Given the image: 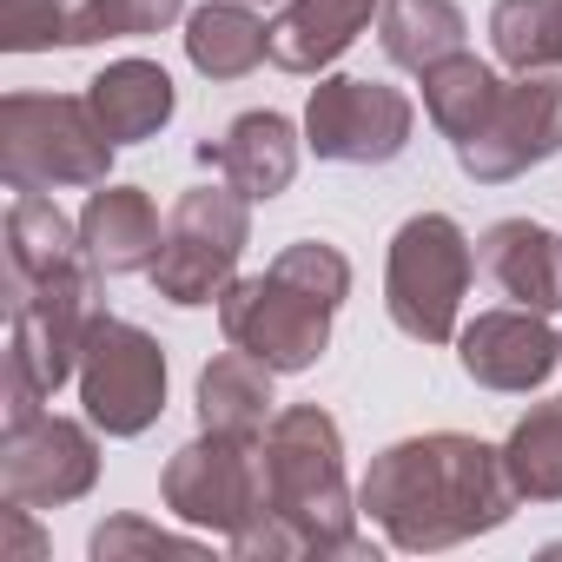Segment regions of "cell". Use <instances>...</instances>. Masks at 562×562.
<instances>
[{"instance_id": "10", "label": "cell", "mask_w": 562, "mask_h": 562, "mask_svg": "<svg viewBox=\"0 0 562 562\" xmlns=\"http://www.w3.org/2000/svg\"><path fill=\"white\" fill-rule=\"evenodd\" d=\"M555 153H562V74H516L503 80L490 120L457 146V166L476 186H509Z\"/></svg>"}, {"instance_id": "7", "label": "cell", "mask_w": 562, "mask_h": 562, "mask_svg": "<svg viewBox=\"0 0 562 562\" xmlns=\"http://www.w3.org/2000/svg\"><path fill=\"white\" fill-rule=\"evenodd\" d=\"M331 305L312 299L305 285L278 278L271 265L258 278H232L225 299H218V331L225 345L251 351L258 364H271L278 378L285 371H312L325 351H331Z\"/></svg>"}, {"instance_id": "16", "label": "cell", "mask_w": 562, "mask_h": 562, "mask_svg": "<svg viewBox=\"0 0 562 562\" xmlns=\"http://www.w3.org/2000/svg\"><path fill=\"white\" fill-rule=\"evenodd\" d=\"M80 265H93L80 245V218H67L47 192H14V205H8V285H0V299L34 292V285L67 278Z\"/></svg>"}, {"instance_id": "27", "label": "cell", "mask_w": 562, "mask_h": 562, "mask_svg": "<svg viewBox=\"0 0 562 562\" xmlns=\"http://www.w3.org/2000/svg\"><path fill=\"white\" fill-rule=\"evenodd\" d=\"M205 542L199 536H172L146 516H106L93 536H87V555L93 562H126V555H199Z\"/></svg>"}, {"instance_id": "21", "label": "cell", "mask_w": 562, "mask_h": 562, "mask_svg": "<svg viewBox=\"0 0 562 562\" xmlns=\"http://www.w3.org/2000/svg\"><path fill=\"white\" fill-rule=\"evenodd\" d=\"M378 41H384V60H391V67H404V74H430L437 60L463 54L470 21H463L457 0H384Z\"/></svg>"}, {"instance_id": "1", "label": "cell", "mask_w": 562, "mask_h": 562, "mask_svg": "<svg viewBox=\"0 0 562 562\" xmlns=\"http://www.w3.org/2000/svg\"><path fill=\"white\" fill-rule=\"evenodd\" d=\"M516 483L496 443L463 437V430H430L404 437L371 457L358 483V509L384 529L391 549L404 555H437L470 536H490L516 516Z\"/></svg>"}, {"instance_id": "2", "label": "cell", "mask_w": 562, "mask_h": 562, "mask_svg": "<svg viewBox=\"0 0 562 562\" xmlns=\"http://www.w3.org/2000/svg\"><path fill=\"white\" fill-rule=\"evenodd\" d=\"M265 503L225 542L238 562H285V555H371L358 536V490L345 483V430L325 404H285L258 437Z\"/></svg>"}, {"instance_id": "3", "label": "cell", "mask_w": 562, "mask_h": 562, "mask_svg": "<svg viewBox=\"0 0 562 562\" xmlns=\"http://www.w3.org/2000/svg\"><path fill=\"white\" fill-rule=\"evenodd\" d=\"M113 139L87 93L0 100V179L8 192H93L113 172Z\"/></svg>"}, {"instance_id": "6", "label": "cell", "mask_w": 562, "mask_h": 562, "mask_svg": "<svg viewBox=\"0 0 562 562\" xmlns=\"http://www.w3.org/2000/svg\"><path fill=\"white\" fill-rule=\"evenodd\" d=\"M80 404H87V424L106 430V437H146L166 411V351L153 331L100 312L87 325V345H80Z\"/></svg>"}, {"instance_id": "25", "label": "cell", "mask_w": 562, "mask_h": 562, "mask_svg": "<svg viewBox=\"0 0 562 562\" xmlns=\"http://www.w3.org/2000/svg\"><path fill=\"white\" fill-rule=\"evenodd\" d=\"M172 21H186V0H60V47L146 41Z\"/></svg>"}, {"instance_id": "5", "label": "cell", "mask_w": 562, "mask_h": 562, "mask_svg": "<svg viewBox=\"0 0 562 562\" xmlns=\"http://www.w3.org/2000/svg\"><path fill=\"white\" fill-rule=\"evenodd\" d=\"M251 245V199L238 186H192L166 212V245L153 258V292L179 312L218 305L225 285L238 278V258Z\"/></svg>"}, {"instance_id": "22", "label": "cell", "mask_w": 562, "mask_h": 562, "mask_svg": "<svg viewBox=\"0 0 562 562\" xmlns=\"http://www.w3.org/2000/svg\"><path fill=\"white\" fill-rule=\"evenodd\" d=\"M417 80H424V113H430V126L450 146H463L490 120V106L503 100V74L490 60H476V54H450V60H437Z\"/></svg>"}, {"instance_id": "11", "label": "cell", "mask_w": 562, "mask_h": 562, "mask_svg": "<svg viewBox=\"0 0 562 562\" xmlns=\"http://www.w3.org/2000/svg\"><path fill=\"white\" fill-rule=\"evenodd\" d=\"M100 483V443L74 417H34L0 430V496L27 503V509H60L80 503Z\"/></svg>"}, {"instance_id": "30", "label": "cell", "mask_w": 562, "mask_h": 562, "mask_svg": "<svg viewBox=\"0 0 562 562\" xmlns=\"http://www.w3.org/2000/svg\"><path fill=\"white\" fill-rule=\"evenodd\" d=\"M245 8H271V0H245Z\"/></svg>"}, {"instance_id": "9", "label": "cell", "mask_w": 562, "mask_h": 562, "mask_svg": "<svg viewBox=\"0 0 562 562\" xmlns=\"http://www.w3.org/2000/svg\"><path fill=\"white\" fill-rule=\"evenodd\" d=\"M159 496L166 509L186 522V529H205V536H238L258 503H265V470H258V443L245 437H218V430H199L192 443L172 450L166 476H159Z\"/></svg>"}, {"instance_id": "28", "label": "cell", "mask_w": 562, "mask_h": 562, "mask_svg": "<svg viewBox=\"0 0 562 562\" xmlns=\"http://www.w3.org/2000/svg\"><path fill=\"white\" fill-rule=\"evenodd\" d=\"M0 47L54 54L60 47V0H0Z\"/></svg>"}, {"instance_id": "19", "label": "cell", "mask_w": 562, "mask_h": 562, "mask_svg": "<svg viewBox=\"0 0 562 562\" xmlns=\"http://www.w3.org/2000/svg\"><path fill=\"white\" fill-rule=\"evenodd\" d=\"M271 364H258L251 351H218L205 371H199V430H218V437H245L258 443L271 430Z\"/></svg>"}, {"instance_id": "18", "label": "cell", "mask_w": 562, "mask_h": 562, "mask_svg": "<svg viewBox=\"0 0 562 562\" xmlns=\"http://www.w3.org/2000/svg\"><path fill=\"white\" fill-rule=\"evenodd\" d=\"M87 100L106 126L113 146H139V139H159L166 120L179 113V87L159 60H113L87 80Z\"/></svg>"}, {"instance_id": "15", "label": "cell", "mask_w": 562, "mask_h": 562, "mask_svg": "<svg viewBox=\"0 0 562 562\" xmlns=\"http://www.w3.org/2000/svg\"><path fill=\"white\" fill-rule=\"evenodd\" d=\"M378 14H384V0H285L271 21V67L325 74L358 47V34Z\"/></svg>"}, {"instance_id": "23", "label": "cell", "mask_w": 562, "mask_h": 562, "mask_svg": "<svg viewBox=\"0 0 562 562\" xmlns=\"http://www.w3.org/2000/svg\"><path fill=\"white\" fill-rule=\"evenodd\" d=\"M503 463L522 503H562V397L529 404L503 437Z\"/></svg>"}, {"instance_id": "14", "label": "cell", "mask_w": 562, "mask_h": 562, "mask_svg": "<svg viewBox=\"0 0 562 562\" xmlns=\"http://www.w3.org/2000/svg\"><path fill=\"white\" fill-rule=\"evenodd\" d=\"M476 265L509 305L562 312V232H549L536 218H496L476 238Z\"/></svg>"}, {"instance_id": "8", "label": "cell", "mask_w": 562, "mask_h": 562, "mask_svg": "<svg viewBox=\"0 0 562 562\" xmlns=\"http://www.w3.org/2000/svg\"><path fill=\"white\" fill-rule=\"evenodd\" d=\"M417 133V106L404 87L325 74L305 100V146L331 166H391Z\"/></svg>"}, {"instance_id": "13", "label": "cell", "mask_w": 562, "mask_h": 562, "mask_svg": "<svg viewBox=\"0 0 562 562\" xmlns=\"http://www.w3.org/2000/svg\"><path fill=\"white\" fill-rule=\"evenodd\" d=\"M299 146H305V133L285 113L258 106V113H238L218 139H205L199 146V166H212L225 186H238L258 205V199H278V192L299 179Z\"/></svg>"}, {"instance_id": "4", "label": "cell", "mask_w": 562, "mask_h": 562, "mask_svg": "<svg viewBox=\"0 0 562 562\" xmlns=\"http://www.w3.org/2000/svg\"><path fill=\"white\" fill-rule=\"evenodd\" d=\"M476 278V245L450 212H417L397 225L384 258V312L417 345H450L463 331V299Z\"/></svg>"}, {"instance_id": "24", "label": "cell", "mask_w": 562, "mask_h": 562, "mask_svg": "<svg viewBox=\"0 0 562 562\" xmlns=\"http://www.w3.org/2000/svg\"><path fill=\"white\" fill-rule=\"evenodd\" d=\"M490 47L509 74H562V0H496Z\"/></svg>"}, {"instance_id": "26", "label": "cell", "mask_w": 562, "mask_h": 562, "mask_svg": "<svg viewBox=\"0 0 562 562\" xmlns=\"http://www.w3.org/2000/svg\"><path fill=\"white\" fill-rule=\"evenodd\" d=\"M271 271L278 278H292V285H305L312 299H325L331 312L351 299V258L338 251V245H325V238H299V245H285L271 258Z\"/></svg>"}, {"instance_id": "20", "label": "cell", "mask_w": 562, "mask_h": 562, "mask_svg": "<svg viewBox=\"0 0 562 562\" xmlns=\"http://www.w3.org/2000/svg\"><path fill=\"white\" fill-rule=\"evenodd\" d=\"M186 60L205 80H245L258 60H271V21L245 0H205L186 14Z\"/></svg>"}, {"instance_id": "12", "label": "cell", "mask_w": 562, "mask_h": 562, "mask_svg": "<svg viewBox=\"0 0 562 562\" xmlns=\"http://www.w3.org/2000/svg\"><path fill=\"white\" fill-rule=\"evenodd\" d=\"M549 312H529V305H509V312H476L463 331H457V364L470 384L483 391H542L555 371H562V331L542 325Z\"/></svg>"}, {"instance_id": "29", "label": "cell", "mask_w": 562, "mask_h": 562, "mask_svg": "<svg viewBox=\"0 0 562 562\" xmlns=\"http://www.w3.org/2000/svg\"><path fill=\"white\" fill-rule=\"evenodd\" d=\"M8 549H14L21 562H41V555H47V542H41V529H34V509H27V503H8Z\"/></svg>"}, {"instance_id": "17", "label": "cell", "mask_w": 562, "mask_h": 562, "mask_svg": "<svg viewBox=\"0 0 562 562\" xmlns=\"http://www.w3.org/2000/svg\"><path fill=\"white\" fill-rule=\"evenodd\" d=\"M80 245L87 258L120 278V271H153L159 245H166V225H159V205L139 192V186H93L87 205H80Z\"/></svg>"}]
</instances>
